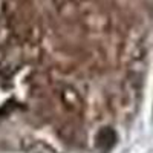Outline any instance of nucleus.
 <instances>
[{
    "instance_id": "nucleus-1",
    "label": "nucleus",
    "mask_w": 153,
    "mask_h": 153,
    "mask_svg": "<svg viewBox=\"0 0 153 153\" xmlns=\"http://www.w3.org/2000/svg\"><path fill=\"white\" fill-rule=\"evenodd\" d=\"M115 141H117V135H115V132L110 129V127H103L97 135V146L103 152L110 150L113 147Z\"/></svg>"
}]
</instances>
